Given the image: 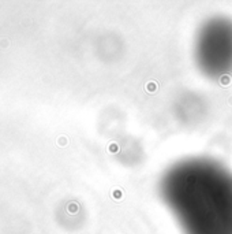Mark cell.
<instances>
[{
	"instance_id": "obj_1",
	"label": "cell",
	"mask_w": 232,
	"mask_h": 234,
	"mask_svg": "<svg viewBox=\"0 0 232 234\" xmlns=\"http://www.w3.org/2000/svg\"><path fill=\"white\" fill-rule=\"evenodd\" d=\"M161 196L184 234H232V171L210 159L168 169Z\"/></svg>"
},
{
	"instance_id": "obj_2",
	"label": "cell",
	"mask_w": 232,
	"mask_h": 234,
	"mask_svg": "<svg viewBox=\"0 0 232 234\" xmlns=\"http://www.w3.org/2000/svg\"><path fill=\"white\" fill-rule=\"evenodd\" d=\"M195 60L199 70L210 78L232 73V21L213 18L198 32L195 40Z\"/></svg>"
},
{
	"instance_id": "obj_3",
	"label": "cell",
	"mask_w": 232,
	"mask_h": 234,
	"mask_svg": "<svg viewBox=\"0 0 232 234\" xmlns=\"http://www.w3.org/2000/svg\"><path fill=\"white\" fill-rule=\"evenodd\" d=\"M8 45H10V41H8V39H1V40H0V49L7 48Z\"/></svg>"
}]
</instances>
